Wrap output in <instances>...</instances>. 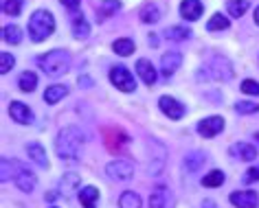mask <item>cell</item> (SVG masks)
<instances>
[{
	"label": "cell",
	"instance_id": "1",
	"mask_svg": "<svg viewBox=\"0 0 259 208\" xmlns=\"http://www.w3.org/2000/svg\"><path fill=\"white\" fill-rule=\"evenodd\" d=\"M83 138H86V134H83L79 127H75V125L60 129V134L55 136V153H57V158H60L62 162H75L77 158H79Z\"/></svg>",
	"mask_w": 259,
	"mask_h": 208
},
{
	"label": "cell",
	"instance_id": "43",
	"mask_svg": "<svg viewBox=\"0 0 259 208\" xmlns=\"http://www.w3.org/2000/svg\"><path fill=\"white\" fill-rule=\"evenodd\" d=\"M47 199H49V201H55V199H57V193H55V191L47 193Z\"/></svg>",
	"mask_w": 259,
	"mask_h": 208
},
{
	"label": "cell",
	"instance_id": "7",
	"mask_svg": "<svg viewBox=\"0 0 259 208\" xmlns=\"http://www.w3.org/2000/svg\"><path fill=\"white\" fill-rule=\"evenodd\" d=\"M108 77H110V83L116 90H121V92H134L137 90V79H134V75L125 66H112Z\"/></svg>",
	"mask_w": 259,
	"mask_h": 208
},
{
	"label": "cell",
	"instance_id": "27",
	"mask_svg": "<svg viewBox=\"0 0 259 208\" xmlns=\"http://www.w3.org/2000/svg\"><path fill=\"white\" fill-rule=\"evenodd\" d=\"M18 88H20L22 92H33L37 88V75L33 70H24V73H20V77H18Z\"/></svg>",
	"mask_w": 259,
	"mask_h": 208
},
{
	"label": "cell",
	"instance_id": "29",
	"mask_svg": "<svg viewBox=\"0 0 259 208\" xmlns=\"http://www.w3.org/2000/svg\"><path fill=\"white\" fill-rule=\"evenodd\" d=\"M231 27V20L226 16H222L218 11V14H213L211 18H209V22H206V31L209 33H215V31H226Z\"/></svg>",
	"mask_w": 259,
	"mask_h": 208
},
{
	"label": "cell",
	"instance_id": "36",
	"mask_svg": "<svg viewBox=\"0 0 259 208\" xmlns=\"http://www.w3.org/2000/svg\"><path fill=\"white\" fill-rule=\"evenodd\" d=\"M235 112L242 114V116L257 114V112H259V103H257V101H237V103H235Z\"/></svg>",
	"mask_w": 259,
	"mask_h": 208
},
{
	"label": "cell",
	"instance_id": "17",
	"mask_svg": "<svg viewBox=\"0 0 259 208\" xmlns=\"http://www.w3.org/2000/svg\"><path fill=\"white\" fill-rule=\"evenodd\" d=\"M137 75L141 77V81L145 83V86H154V83L158 81V70H156V66H154V64L150 62V60H139L137 62Z\"/></svg>",
	"mask_w": 259,
	"mask_h": 208
},
{
	"label": "cell",
	"instance_id": "30",
	"mask_svg": "<svg viewBox=\"0 0 259 208\" xmlns=\"http://www.w3.org/2000/svg\"><path fill=\"white\" fill-rule=\"evenodd\" d=\"M79 175L77 173H73V171H68V173H64V178L60 180V191L64 193V195H68V193H73V191H77L79 188Z\"/></svg>",
	"mask_w": 259,
	"mask_h": 208
},
{
	"label": "cell",
	"instance_id": "11",
	"mask_svg": "<svg viewBox=\"0 0 259 208\" xmlns=\"http://www.w3.org/2000/svg\"><path fill=\"white\" fill-rule=\"evenodd\" d=\"M150 208H176V195L167 186L154 188L150 195Z\"/></svg>",
	"mask_w": 259,
	"mask_h": 208
},
{
	"label": "cell",
	"instance_id": "40",
	"mask_svg": "<svg viewBox=\"0 0 259 208\" xmlns=\"http://www.w3.org/2000/svg\"><path fill=\"white\" fill-rule=\"evenodd\" d=\"M60 3H62V7H66L68 11H73V14H75V11L79 9L81 0H60Z\"/></svg>",
	"mask_w": 259,
	"mask_h": 208
},
{
	"label": "cell",
	"instance_id": "46",
	"mask_svg": "<svg viewBox=\"0 0 259 208\" xmlns=\"http://www.w3.org/2000/svg\"><path fill=\"white\" fill-rule=\"evenodd\" d=\"M51 208H57V206H51Z\"/></svg>",
	"mask_w": 259,
	"mask_h": 208
},
{
	"label": "cell",
	"instance_id": "10",
	"mask_svg": "<svg viewBox=\"0 0 259 208\" xmlns=\"http://www.w3.org/2000/svg\"><path fill=\"white\" fill-rule=\"evenodd\" d=\"M226 123L222 116H206V119H202L196 125V132L202 136V138H215V136H220L224 132Z\"/></svg>",
	"mask_w": 259,
	"mask_h": 208
},
{
	"label": "cell",
	"instance_id": "3",
	"mask_svg": "<svg viewBox=\"0 0 259 208\" xmlns=\"http://www.w3.org/2000/svg\"><path fill=\"white\" fill-rule=\"evenodd\" d=\"M27 31H29L31 42H35V44L49 40V37L55 33V18H53V14H51L49 9H35L33 14H31V18H29Z\"/></svg>",
	"mask_w": 259,
	"mask_h": 208
},
{
	"label": "cell",
	"instance_id": "32",
	"mask_svg": "<svg viewBox=\"0 0 259 208\" xmlns=\"http://www.w3.org/2000/svg\"><path fill=\"white\" fill-rule=\"evenodd\" d=\"M141 195L134 193V191H123L121 197H119V206L121 208H141Z\"/></svg>",
	"mask_w": 259,
	"mask_h": 208
},
{
	"label": "cell",
	"instance_id": "38",
	"mask_svg": "<svg viewBox=\"0 0 259 208\" xmlns=\"http://www.w3.org/2000/svg\"><path fill=\"white\" fill-rule=\"evenodd\" d=\"M239 90L250 96H259V81L255 79H244L242 83H239Z\"/></svg>",
	"mask_w": 259,
	"mask_h": 208
},
{
	"label": "cell",
	"instance_id": "34",
	"mask_svg": "<svg viewBox=\"0 0 259 208\" xmlns=\"http://www.w3.org/2000/svg\"><path fill=\"white\" fill-rule=\"evenodd\" d=\"M16 173V160H9V158H0V180L3 182H9L11 178H14Z\"/></svg>",
	"mask_w": 259,
	"mask_h": 208
},
{
	"label": "cell",
	"instance_id": "14",
	"mask_svg": "<svg viewBox=\"0 0 259 208\" xmlns=\"http://www.w3.org/2000/svg\"><path fill=\"white\" fill-rule=\"evenodd\" d=\"M178 11H180V18H183V20L196 22L204 14V5H202V0H183Z\"/></svg>",
	"mask_w": 259,
	"mask_h": 208
},
{
	"label": "cell",
	"instance_id": "12",
	"mask_svg": "<svg viewBox=\"0 0 259 208\" xmlns=\"http://www.w3.org/2000/svg\"><path fill=\"white\" fill-rule=\"evenodd\" d=\"M180 66H183V53L180 50H167L160 57V75L163 77H174Z\"/></svg>",
	"mask_w": 259,
	"mask_h": 208
},
{
	"label": "cell",
	"instance_id": "41",
	"mask_svg": "<svg viewBox=\"0 0 259 208\" xmlns=\"http://www.w3.org/2000/svg\"><path fill=\"white\" fill-rule=\"evenodd\" d=\"M77 83H79L81 88H90V86H93V79H90V77H79Z\"/></svg>",
	"mask_w": 259,
	"mask_h": 208
},
{
	"label": "cell",
	"instance_id": "9",
	"mask_svg": "<svg viewBox=\"0 0 259 208\" xmlns=\"http://www.w3.org/2000/svg\"><path fill=\"white\" fill-rule=\"evenodd\" d=\"M158 110L171 121H180L187 114V108L176 99V96H169V94H163L158 99Z\"/></svg>",
	"mask_w": 259,
	"mask_h": 208
},
{
	"label": "cell",
	"instance_id": "16",
	"mask_svg": "<svg viewBox=\"0 0 259 208\" xmlns=\"http://www.w3.org/2000/svg\"><path fill=\"white\" fill-rule=\"evenodd\" d=\"M229 153H231V158L242 160V162L257 160V147L250 145V142H233L229 147Z\"/></svg>",
	"mask_w": 259,
	"mask_h": 208
},
{
	"label": "cell",
	"instance_id": "2",
	"mask_svg": "<svg viewBox=\"0 0 259 208\" xmlns=\"http://www.w3.org/2000/svg\"><path fill=\"white\" fill-rule=\"evenodd\" d=\"M37 68L42 70L47 77H53V79H57V77L66 75L70 70V64H73V60H70V53L64 48H53L49 50V53L40 55L35 60Z\"/></svg>",
	"mask_w": 259,
	"mask_h": 208
},
{
	"label": "cell",
	"instance_id": "35",
	"mask_svg": "<svg viewBox=\"0 0 259 208\" xmlns=\"http://www.w3.org/2000/svg\"><path fill=\"white\" fill-rule=\"evenodd\" d=\"M22 7H24V0H3V11L7 16H11V18L20 16Z\"/></svg>",
	"mask_w": 259,
	"mask_h": 208
},
{
	"label": "cell",
	"instance_id": "13",
	"mask_svg": "<svg viewBox=\"0 0 259 208\" xmlns=\"http://www.w3.org/2000/svg\"><path fill=\"white\" fill-rule=\"evenodd\" d=\"M9 116L14 123H18V125H31V123H33V112H31V108L22 101L9 103Z\"/></svg>",
	"mask_w": 259,
	"mask_h": 208
},
{
	"label": "cell",
	"instance_id": "31",
	"mask_svg": "<svg viewBox=\"0 0 259 208\" xmlns=\"http://www.w3.org/2000/svg\"><path fill=\"white\" fill-rule=\"evenodd\" d=\"M248 0H229L226 3V11H229L231 18H242L246 11H248Z\"/></svg>",
	"mask_w": 259,
	"mask_h": 208
},
{
	"label": "cell",
	"instance_id": "44",
	"mask_svg": "<svg viewBox=\"0 0 259 208\" xmlns=\"http://www.w3.org/2000/svg\"><path fill=\"white\" fill-rule=\"evenodd\" d=\"M252 20H255V24H257V27H259V7L255 9V18H252Z\"/></svg>",
	"mask_w": 259,
	"mask_h": 208
},
{
	"label": "cell",
	"instance_id": "5",
	"mask_svg": "<svg viewBox=\"0 0 259 208\" xmlns=\"http://www.w3.org/2000/svg\"><path fill=\"white\" fill-rule=\"evenodd\" d=\"M145 149H147V171L152 175H158L165 167L167 149H165V145H160V142L154 140V138H150L145 142Z\"/></svg>",
	"mask_w": 259,
	"mask_h": 208
},
{
	"label": "cell",
	"instance_id": "28",
	"mask_svg": "<svg viewBox=\"0 0 259 208\" xmlns=\"http://www.w3.org/2000/svg\"><path fill=\"white\" fill-rule=\"evenodd\" d=\"M193 33H191V29H187V27H167L165 29V37L169 42H185V40H189Z\"/></svg>",
	"mask_w": 259,
	"mask_h": 208
},
{
	"label": "cell",
	"instance_id": "24",
	"mask_svg": "<svg viewBox=\"0 0 259 208\" xmlns=\"http://www.w3.org/2000/svg\"><path fill=\"white\" fill-rule=\"evenodd\" d=\"M139 18H141V22H145V24H156L160 20V7L154 3H147L141 7Z\"/></svg>",
	"mask_w": 259,
	"mask_h": 208
},
{
	"label": "cell",
	"instance_id": "45",
	"mask_svg": "<svg viewBox=\"0 0 259 208\" xmlns=\"http://www.w3.org/2000/svg\"><path fill=\"white\" fill-rule=\"evenodd\" d=\"M252 138H255V140L259 142V132H255V136H252Z\"/></svg>",
	"mask_w": 259,
	"mask_h": 208
},
{
	"label": "cell",
	"instance_id": "20",
	"mask_svg": "<svg viewBox=\"0 0 259 208\" xmlns=\"http://www.w3.org/2000/svg\"><path fill=\"white\" fill-rule=\"evenodd\" d=\"M64 96H68V86H64V83H53V86H49L44 90V103L47 106H55Z\"/></svg>",
	"mask_w": 259,
	"mask_h": 208
},
{
	"label": "cell",
	"instance_id": "33",
	"mask_svg": "<svg viewBox=\"0 0 259 208\" xmlns=\"http://www.w3.org/2000/svg\"><path fill=\"white\" fill-rule=\"evenodd\" d=\"M3 40L9 44H20L22 42V29L18 24H7L3 29Z\"/></svg>",
	"mask_w": 259,
	"mask_h": 208
},
{
	"label": "cell",
	"instance_id": "19",
	"mask_svg": "<svg viewBox=\"0 0 259 208\" xmlns=\"http://www.w3.org/2000/svg\"><path fill=\"white\" fill-rule=\"evenodd\" d=\"M24 149H27V155L35 162L37 167H40V169H49V155H47V149H44L40 142L33 140V142H29V145L24 147Z\"/></svg>",
	"mask_w": 259,
	"mask_h": 208
},
{
	"label": "cell",
	"instance_id": "15",
	"mask_svg": "<svg viewBox=\"0 0 259 208\" xmlns=\"http://www.w3.org/2000/svg\"><path fill=\"white\" fill-rule=\"evenodd\" d=\"M229 201L235 208H257L259 206V195L255 191H233L229 195Z\"/></svg>",
	"mask_w": 259,
	"mask_h": 208
},
{
	"label": "cell",
	"instance_id": "6",
	"mask_svg": "<svg viewBox=\"0 0 259 208\" xmlns=\"http://www.w3.org/2000/svg\"><path fill=\"white\" fill-rule=\"evenodd\" d=\"M106 175L112 182H130L134 178V165L130 160H123V158L110 160L106 165Z\"/></svg>",
	"mask_w": 259,
	"mask_h": 208
},
{
	"label": "cell",
	"instance_id": "39",
	"mask_svg": "<svg viewBox=\"0 0 259 208\" xmlns=\"http://www.w3.org/2000/svg\"><path fill=\"white\" fill-rule=\"evenodd\" d=\"M242 182L244 184H255V182H259V167L246 169V173L242 175Z\"/></svg>",
	"mask_w": 259,
	"mask_h": 208
},
{
	"label": "cell",
	"instance_id": "37",
	"mask_svg": "<svg viewBox=\"0 0 259 208\" xmlns=\"http://www.w3.org/2000/svg\"><path fill=\"white\" fill-rule=\"evenodd\" d=\"M14 66H16V57L11 53H7V50H3V53H0V73L7 75L14 70Z\"/></svg>",
	"mask_w": 259,
	"mask_h": 208
},
{
	"label": "cell",
	"instance_id": "25",
	"mask_svg": "<svg viewBox=\"0 0 259 208\" xmlns=\"http://www.w3.org/2000/svg\"><path fill=\"white\" fill-rule=\"evenodd\" d=\"M202 186L206 188H218V186H222L224 182H226V173L222 171V169H211L209 173H204L202 175Z\"/></svg>",
	"mask_w": 259,
	"mask_h": 208
},
{
	"label": "cell",
	"instance_id": "4",
	"mask_svg": "<svg viewBox=\"0 0 259 208\" xmlns=\"http://www.w3.org/2000/svg\"><path fill=\"white\" fill-rule=\"evenodd\" d=\"M233 75H235V70H233L231 60H226L222 55H215L204 64L202 73H200V79L204 77V79H211V81H231Z\"/></svg>",
	"mask_w": 259,
	"mask_h": 208
},
{
	"label": "cell",
	"instance_id": "22",
	"mask_svg": "<svg viewBox=\"0 0 259 208\" xmlns=\"http://www.w3.org/2000/svg\"><path fill=\"white\" fill-rule=\"evenodd\" d=\"M116 11H121L119 0H103L99 7H97V22H103V20H108V18H112Z\"/></svg>",
	"mask_w": 259,
	"mask_h": 208
},
{
	"label": "cell",
	"instance_id": "18",
	"mask_svg": "<svg viewBox=\"0 0 259 208\" xmlns=\"http://www.w3.org/2000/svg\"><path fill=\"white\" fill-rule=\"evenodd\" d=\"M206 165V153L204 151H189L183 160V169L187 173H200V169Z\"/></svg>",
	"mask_w": 259,
	"mask_h": 208
},
{
	"label": "cell",
	"instance_id": "26",
	"mask_svg": "<svg viewBox=\"0 0 259 208\" xmlns=\"http://www.w3.org/2000/svg\"><path fill=\"white\" fill-rule=\"evenodd\" d=\"M112 50L121 57H130L137 50V44H134V40H130V37H119V40L112 42Z\"/></svg>",
	"mask_w": 259,
	"mask_h": 208
},
{
	"label": "cell",
	"instance_id": "21",
	"mask_svg": "<svg viewBox=\"0 0 259 208\" xmlns=\"http://www.w3.org/2000/svg\"><path fill=\"white\" fill-rule=\"evenodd\" d=\"M70 31H73V35L77 40H86L90 35V24L83 16L79 14H73V20H70Z\"/></svg>",
	"mask_w": 259,
	"mask_h": 208
},
{
	"label": "cell",
	"instance_id": "42",
	"mask_svg": "<svg viewBox=\"0 0 259 208\" xmlns=\"http://www.w3.org/2000/svg\"><path fill=\"white\" fill-rule=\"evenodd\" d=\"M147 42H150V46H158V37L154 35V33H152L150 37H147Z\"/></svg>",
	"mask_w": 259,
	"mask_h": 208
},
{
	"label": "cell",
	"instance_id": "23",
	"mask_svg": "<svg viewBox=\"0 0 259 208\" xmlns=\"http://www.w3.org/2000/svg\"><path fill=\"white\" fill-rule=\"evenodd\" d=\"M79 201H81L83 208H97V204H99V188L97 186H81Z\"/></svg>",
	"mask_w": 259,
	"mask_h": 208
},
{
	"label": "cell",
	"instance_id": "8",
	"mask_svg": "<svg viewBox=\"0 0 259 208\" xmlns=\"http://www.w3.org/2000/svg\"><path fill=\"white\" fill-rule=\"evenodd\" d=\"M14 182L22 193H33V188L37 186V175L31 171L27 165L16 162V173H14Z\"/></svg>",
	"mask_w": 259,
	"mask_h": 208
}]
</instances>
